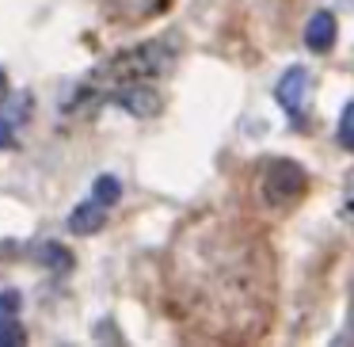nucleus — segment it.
<instances>
[{
    "label": "nucleus",
    "instance_id": "obj_11",
    "mask_svg": "<svg viewBox=\"0 0 354 347\" xmlns=\"http://www.w3.org/2000/svg\"><path fill=\"white\" fill-rule=\"evenodd\" d=\"M19 305H24L19 290H0V321H16Z\"/></svg>",
    "mask_w": 354,
    "mask_h": 347
},
{
    "label": "nucleus",
    "instance_id": "obj_5",
    "mask_svg": "<svg viewBox=\"0 0 354 347\" xmlns=\"http://www.w3.org/2000/svg\"><path fill=\"white\" fill-rule=\"evenodd\" d=\"M335 16L331 12H316L313 19L305 24V46L313 50V54H328L331 46H335Z\"/></svg>",
    "mask_w": 354,
    "mask_h": 347
},
{
    "label": "nucleus",
    "instance_id": "obj_2",
    "mask_svg": "<svg viewBox=\"0 0 354 347\" xmlns=\"http://www.w3.org/2000/svg\"><path fill=\"white\" fill-rule=\"evenodd\" d=\"M308 191V172L301 168L290 157H278V161L267 164V176H263V199L270 206H290L301 195Z\"/></svg>",
    "mask_w": 354,
    "mask_h": 347
},
{
    "label": "nucleus",
    "instance_id": "obj_10",
    "mask_svg": "<svg viewBox=\"0 0 354 347\" xmlns=\"http://www.w3.org/2000/svg\"><path fill=\"white\" fill-rule=\"evenodd\" d=\"M27 339V328L19 321H0V347H16Z\"/></svg>",
    "mask_w": 354,
    "mask_h": 347
},
{
    "label": "nucleus",
    "instance_id": "obj_6",
    "mask_svg": "<svg viewBox=\"0 0 354 347\" xmlns=\"http://www.w3.org/2000/svg\"><path fill=\"white\" fill-rule=\"evenodd\" d=\"M103 202H84V206H77L69 214V229L77 233V237H92V233H100L103 229V222H107V214H103Z\"/></svg>",
    "mask_w": 354,
    "mask_h": 347
},
{
    "label": "nucleus",
    "instance_id": "obj_1",
    "mask_svg": "<svg viewBox=\"0 0 354 347\" xmlns=\"http://www.w3.org/2000/svg\"><path fill=\"white\" fill-rule=\"evenodd\" d=\"M176 54H179V46H176V39L168 35V39L145 42V46H138V50H126V54L111 57L107 65L95 69L92 80H95V84L122 88V84H133V80H145V77H160V73L171 69Z\"/></svg>",
    "mask_w": 354,
    "mask_h": 347
},
{
    "label": "nucleus",
    "instance_id": "obj_7",
    "mask_svg": "<svg viewBox=\"0 0 354 347\" xmlns=\"http://www.w3.org/2000/svg\"><path fill=\"white\" fill-rule=\"evenodd\" d=\"M39 263H42L46 271L65 275V271L73 267V256H69V248H65V244H42V248H39Z\"/></svg>",
    "mask_w": 354,
    "mask_h": 347
},
{
    "label": "nucleus",
    "instance_id": "obj_4",
    "mask_svg": "<svg viewBox=\"0 0 354 347\" xmlns=\"http://www.w3.org/2000/svg\"><path fill=\"white\" fill-rule=\"evenodd\" d=\"M115 100H118V107H126L138 118H153L156 111H160V96H156L153 88H145V80H133V84L115 88Z\"/></svg>",
    "mask_w": 354,
    "mask_h": 347
},
{
    "label": "nucleus",
    "instance_id": "obj_9",
    "mask_svg": "<svg viewBox=\"0 0 354 347\" xmlns=\"http://www.w3.org/2000/svg\"><path fill=\"white\" fill-rule=\"evenodd\" d=\"M339 145L354 153V100L346 103L343 115H339Z\"/></svg>",
    "mask_w": 354,
    "mask_h": 347
},
{
    "label": "nucleus",
    "instance_id": "obj_13",
    "mask_svg": "<svg viewBox=\"0 0 354 347\" xmlns=\"http://www.w3.org/2000/svg\"><path fill=\"white\" fill-rule=\"evenodd\" d=\"M351 321H354V317H351ZM339 344H354V328H351V332H343V336H339Z\"/></svg>",
    "mask_w": 354,
    "mask_h": 347
},
{
    "label": "nucleus",
    "instance_id": "obj_14",
    "mask_svg": "<svg viewBox=\"0 0 354 347\" xmlns=\"http://www.w3.org/2000/svg\"><path fill=\"white\" fill-rule=\"evenodd\" d=\"M4 88H8V84H4V73H0V92H4Z\"/></svg>",
    "mask_w": 354,
    "mask_h": 347
},
{
    "label": "nucleus",
    "instance_id": "obj_12",
    "mask_svg": "<svg viewBox=\"0 0 354 347\" xmlns=\"http://www.w3.org/2000/svg\"><path fill=\"white\" fill-rule=\"evenodd\" d=\"M16 145V134H12V123H4L0 118V149H12Z\"/></svg>",
    "mask_w": 354,
    "mask_h": 347
},
{
    "label": "nucleus",
    "instance_id": "obj_8",
    "mask_svg": "<svg viewBox=\"0 0 354 347\" xmlns=\"http://www.w3.org/2000/svg\"><path fill=\"white\" fill-rule=\"evenodd\" d=\"M92 199L103 202V206H115V202L122 199V184H118L115 176H100V179L92 184Z\"/></svg>",
    "mask_w": 354,
    "mask_h": 347
},
{
    "label": "nucleus",
    "instance_id": "obj_3",
    "mask_svg": "<svg viewBox=\"0 0 354 347\" xmlns=\"http://www.w3.org/2000/svg\"><path fill=\"white\" fill-rule=\"evenodd\" d=\"M308 96H313V77H308V69L293 65L290 73H282V80H278V88H274V100L282 103V111L301 115V107L308 103Z\"/></svg>",
    "mask_w": 354,
    "mask_h": 347
}]
</instances>
